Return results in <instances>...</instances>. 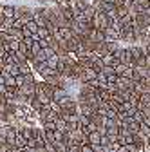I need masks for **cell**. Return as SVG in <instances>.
Returning a JSON list of instances; mask_svg holds the SVG:
<instances>
[{
    "instance_id": "cell-1",
    "label": "cell",
    "mask_w": 150,
    "mask_h": 152,
    "mask_svg": "<svg viewBox=\"0 0 150 152\" xmlns=\"http://www.w3.org/2000/svg\"><path fill=\"white\" fill-rule=\"evenodd\" d=\"M87 141H89V145H100V141H101V134L98 130H92L90 134L87 136Z\"/></svg>"
},
{
    "instance_id": "cell-3",
    "label": "cell",
    "mask_w": 150,
    "mask_h": 152,
    "mask_svg": "<svg viewBox=\"0 0 150 152\" xmlns=\"http://www.w3.org/2000/svg\"><path fill=\"white\" fill-rule=\"evenodd\" d=\"M80 152H94V150H92V147H90L89 143H85V145L80 147Z\"/></svg>"
},
{
    "instance_id": "cell-2",
    "label": "cell",
    "mask_w": 150,
    "mask_h": 152,
    "mask_svg": "<svg viewBox=\"0 0 150 152\" xmlns=\"http://www.w3.org/2000/svg\"><path fill=\"white\" fill-rule=\"evenodd\" d=\"M52 134H54V143L63 141V138H65V132H62V130H52Z\"/></svg>"
},
{
    "instance_id": "cell-4",
    "label": "cell",
    "mask_w": 150,
    "mask_h": 152,
    "mask_svg": "<svg viewBox=\"0 0 150 152\" xmlns=\"http://www.w3.org/2000/svg\"><path fill=\"white\" fill-rule=\"evenodd\" d=\"M44 147H45V150H47V152H56V147H54V143H45Z\"/></svg>"
},
{
    "instance_id": "cell-6",
    "label": "cell",
    "mask_w": 150,
    "mask_h": 152,
    "mask_svg": "<svg viewBox=\"0 0 150 152\" xmlns=\"http://www.w3.org/2000/svg\"><path fill=\"white\" fill-rule=\"evenodd\" d=\"M67 152H80V145H72V147H69Z\"/></svg>"
},
{
    "instance_id": "cell-5",
    "label": "cell",
    "mask_w": 150,
    "mask_h": 152,
    "mask_svg": "<svg viewBox=\"0 0 150 152\" xmlns=\"http://www.w3.org/2000/svg\"><path fill=\"white\" fill-rule=\"evenodd\" d=\"M90 147L94 152H105V147H101V145H90Z\"/></svg>"
}]
</instances>
